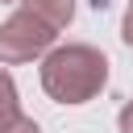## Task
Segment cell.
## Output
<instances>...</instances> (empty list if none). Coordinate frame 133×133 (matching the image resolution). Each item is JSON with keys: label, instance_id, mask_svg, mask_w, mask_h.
Returning a JSON list of instances; mask_svg holds the SVG:
<instances>
[{"label": "cell", "instance_id": "5", "mask_svg": "<svg viewBox=\"0 0 133 133\" xmlns=\"http://www.w3.org/2000/svg\"><path fill=\"white\" fill-rule=\"evenodd\" d=\"M0 133H42V125H37L33 116H25V112H21V116L4 121V125H0Z\"/></svg>", "mask_w": 133, "mask_h": 133}, {"label": "cell", "instance_id": "7", "mask_svg": "<svg viewBox=\"0 0 133 133\" xmlns=\"http://www.w3.org/2000/svg\"><path fill=\"white\" fill-rule=\"evenodd\" d=\"M121 42L133 50V0H129V8H125V21H121Z\"/></svg>", "mask_w": 133, "mask_h": 133}, {"label": "cell", "instance_id": "3", "mask_svg": "<svg viewBox=\"0 0 133 133\" xmlns=\"http://www.w3.org/2000/svg\"><path fill=\"white\" fill-rule=\"evenodd\" d=\"M21 8L37 12V17H42V21H50L58 33L75 21V0H21Z\"/></svg>", "mask_w": 133, "mask_h": 133}, {"label": "cell", "instance_id": "2", "mask_svg": "<svg viewBox=\"0 0 133 133\" xmlns=\"http://www.w3.org/2000/svg\"><path fill=\"white\" fill-rule=\"evenodd\" d=\"M58 29L50 21H42L29 8H17L4 25H0V66H21L33 58H46L54 50Z\"/></svg>", "mask_w": 133, "mask_h": 133}, {"label": "cell", "instance_id": "1", "mask_svg": "<svg viewBox=\"0 0 133 133\" xmlns=\"http://www.w3.org/2000/svg\"><path fill=\"white\" fill-rule=\"evenodd\" d=\"M108 87V58L87 42L54 46L42 58V91L54 104H87Z\"/></svg>", "mask_w": 133, "mask_h": 133}, {"label": "cell", "instance_id": "4", "mask_svg": "<svg viewBox=\"0 0 133 133\" xmlns=\"http://www.w3.org/2000/svg\"><path fill=\"white\" fill-rule=\"evenodd\" d=\"M12 116H21V100H17V83H12V75L0 66V125L12 121Z\"/></svg>", "mask_w": 133, "mask_h": 133}, {"label": "cell", "instance_id": "6", "mask_svg": "<svg viewBox=\"0 0 133 133\" xmlns=\"http://www.w3.org/2000/svg\"><path fill=\"white\" fill-rule=\"evenodd\" d=\"M116 129H121V133H133V100L121 104V112H116Z\"/></svg>", "mask_w": 133, "mask_h": 133}, {"label": "cell", "instance_id": "8", "mask_svg": "<svg viewBox=\"0 0 133 133\" xmlns=\"http://www.w3.org/2000/svg\"><path fill=\"white\" fill-rule=\"evenodd\" d=\"M91 8H108V0H91Z\"/></svg>", "mask_w": 133, "mask_h": 133}]
</instances>
